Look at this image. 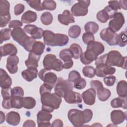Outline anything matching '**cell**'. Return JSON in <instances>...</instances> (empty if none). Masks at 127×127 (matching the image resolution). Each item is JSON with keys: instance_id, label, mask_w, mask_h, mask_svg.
<instances>
[{"instance_id": "ab89813d", "label": "cell", "mask_w": 127, "mask_h": 127, "mask_svg": "<svg viewBox=\"0 0 127 127\" xmlns=\"http://www.w3.org/2000/svg\"><path fill=\"white\" fill-rule=\"evenodd\" d=\"M117 45L121 47H124L127 45V32L122 31L118 34Z\"/></svg>"}, {"instance_id": "f35d334b", "label": "cell", "mask_w": 127, "mask_h": 127, "mask_svg": "<svg viewBox=\"0 0 127 127\" xmlns=\"http://www.w3.org/2000/svg\"><path fill=\"white\" fill-rule=\"evenodd\" d=\"M42 23L45 25L51 24L53 21V15L50 12H45L40 17Z\"/></svg>"}, {"instance_id": "44dd1931", "label": "cell", "mask_w": 127, "mask_h": 127, "mask_svg": "<svg viewBox=\"0 0 127 127\" xmlns=\"http://www.w3.org/2000/svg\"><path fill=\"white\" fill-rule=\"evenodd\" d=\"M58 21L62 24L68 25L69 23L75 22L72 14L68 10H64L62 14H60L58 16Z\"/></svg>"}, {"instance_id": "d6986e66", "label": "cell", "mask_w": 127, "mask_h": 127, "mask_svg": "<svg viewBox=\"0 0 127 127\" xmlns=\"http://www.w3.org/2000/svg\"><path fill=\"white\" fill-rule=\"evenodd\" d=\"M127 118L126 113L122 110H113L111 113V120L113 124L117 126L124 122Z\"/></svg>"}, {"instance_id": "11a10c76", "label": "cell", "mask_w": 127, "mask_h": 127, "mask_svg": "<svg viewBox=\"0 0 127 127\" xmlns=\"http://www.w3.org/2000/svg\"><path fill=\"white\" fill-rule=\"evenodd\" d=\"M25 6L21 3H18L14 6V12L16 15H19L21 14L24 10Z\"/></svg>"}, {"instance_id": "be15d7a7", "label": "cell", "mask_w": 127, "mask_h": 127, "mask_svg": "<svg viewBox=\"0 0 127 127\" xmlns=\"http://www.w3.org/2000/svg\"><path fill=\"white\" fill-rule=\"evenodd\" d=\"M35 126H36V125H35V122L33 121L30 120L26 121L23 125V127H35Z\"/></svg>"}, {"instance_id": "6125c7cd", "label": "cell", "mask_w": 127, "mask_h": 127, "mask_svg": "<svg viewBox=\"0 0 127 127\" xmlns=\"http://www.w3.org/2000/svg\"><path fill=\"white\" fill-rule=\"evenodd\" d=\"M51 127H63V123L62 120L60 119H56L54 120L51 124Z\"/></svg>"}, {"instance_id": "603a6c76", "label": "cell", "mask_w": 127, "mask_h": 127, "mask_svg": "<svg viewBox=\"0 0 127 127\" xmlns=\"http://www.w3.org/2000/svg\"><path fill=\"white\" fill-rule=\"evenodd\" d=\"M12 80L7 72L3 69H0V86L1 88H10Z\"/></svg>"}, {"instance_id": "e0dca14e", "label": "cell", "mask_w": 127, "mask_h": 127, "mask_svg": "<svg viewBox=\"0 0 127 127\" xmlns=\"http://www.w3.org/2000/svg\"><path fill=\"white\" fill-rule=\"evenodd\" d=\"M19 63V58L16 55H10L7 58L6 67L9 72L11 74H14L17 72V64Z\"/></svg>"}, {"instance_id": "f5cc1de1", "label": "cell", "mask_w": 127, "mask_h": 127, "mask_svg": "<svg viewBox=\"0 0 127 127\" xmlns=\"http://www.w3.org/2000/svg\"><path fill=\"white\" fill-rule=\"evenodd\" d=\"M52 89H53V87L51 86H50V85L47 83H44L40 87V95H42V94H44L45 93L51 92Z\"/></svg>"}, {"instance_id": "9a60e30c", "label": "cell", "mask_w": 127, "mask_h": 127, "mask_svg": "<svg viewBox=\"0 0 127 127\" xmlns=\"http://www.w3.org/2000/svg\"><path fill=\"white\" fill-rule=\"evenodd\" d=\"M11 36L15 41L22 47L29 37L21 27L14 28L11 32Z\"/></svg>"}, {"instance_id": "1f68e13d", "label": "cell", "mask_w": 127, "mask_h": 127, "mask_svg": "<svg viewBox=\"0 0 127 127\" xmlns=\"http://www.w3.org/2000/svg\"><path fill=\"white\" fill-rule=\"evenodd\" d=\"M35 100L31 97H25L22 98V107L27 109H31L36 105Z\"/></svg>"}, {"instance_id": "d6a6232c", "label": "cell", "mask_w": 127, "mask_h": 127, "mask_svg": "<svg viewBox=\"0 0 127 127\" xmlns=\"http://www.w3.org/2000/svg\"><path fill=\"white\" fill-rule=\"evenodd\" d=\"M45 48V44L40 41H36L34 44L31 52H32L37 55L41 56L43 54Z\"/></svg>"}, {"instance_id": "b9f144b4", "label": "cell", "mask_w": 127, "mask_h": 127, "mask_svg": "<svg viewBox=\"0 0 127 127\" xmlns=\"http://www.w3.org/2000/svg\"><path fill=\"white\" fill-rule=\"evenodd\" d=\"M22 98L21 97H13L11 99V107L16 109H21L22 108Z\"/></svg>"}, {"instance_id": "91938a15", "label": "cell", "mask_w": 127, "mask_h": 127, "mask_svg": "<svg viewBox=\"0 0 127 127\" xmlns=\"http://www.w3.org/2000/svg\"><path fill=\"white\" fill-rule=\"evenodd\" d=\"M11 97L3 99L2 102V106L3 108L5 109H9L12 108L11 105Z\"/></svg>"}, {"instance_id": "d4e9b609", "label": "cell", "mask_w": 127, "mask_h": 127, "mask_svg": "<svg viewBox=\"0 0 127 127\" xmlns=\"http://www.w3.org/2000/svg\"><path fill=\"white\" fill-rule=\"evenodd\" d=\"M7 123L12 126H17L20 122V116L18 113L14 111H10L6 116Z\"/></svg>"}, {"instance_id": "f1b7e54d", "label": "cell", "mask_w": 127, "mask_h": 127, "mask_svg": "<svg viewBox=\"0 0 127 127\" xmlns=\"http://www.w3.org/2000/svg\"><path fill=\"white\" fill-rule=\"evenodd\" d=\"M97 91V95L99 100L101 101H107L110 97L111 93L110 91L103 86L99 88Z\"/></svg>"}, {"instance_id": "7dc6e473", "label": "cell", "mask_w": 127, "mask_h": 127, "mask_svg": "<svg viewBox=\"0 0 127 127\" xmlns=\"http://www.w3.org/2000/svg\"><path fill=\"white\" fill-rule=\"evenodd\" d=\"M81 77L79 73L76 70H73L69 72L68 74V80L71 82H75Z\"/></svg>"}, {"instance_id": "7c38bea8", "label": "cell", "mask_w": 127, "mask_h": 127, "mask_svg": "<svg viewBox=\"0 0 127 127\" xmlns=\"http://www.w3.org/2000/svg\"><path fill=\"white\" fill-rule=\"evenodd\" d=\"M52 118V115L50 113L42 109L37 115L38 126L39 127H51L50 121Z\"/></svg>"}, {"instance_id": "03108f58", "label": "cell", "mask_w": 127, "mask_h": 127, "mask_svg": "<svg viewBox=\"0 0 127 127\" xmlns=\"http://www.w3.org/2000/svg\"><path fill=\"white\" fill-rule=\"evenodd\" d=\"M121 7L123 8L125 10H126L127 9V0H120L119 1Z\"/></svg>"}, {"instance_id": "7402d4cb", "label": "cell", "mask_w": 127, "mask_h": 127, "mask_svg": "<svg viewBox=\"0 0 127 127\" xmlns=\"http://www.w3.org/2000/svg\"><path fill=\"white\" fill-rule=\"evenodd\" d=\"M1 58L7 55H16L17 49L16 47L11 43H7L1 46L0 48Z\"/></svg>"}, {"instance_id": "74e56055", "label": "cell", "mask_w": 127, "mask_h": 127, "mask_svg": "<svg viewBox=\"0 0 127 127\" xmlns=\"http://www.w3.org/2000/svg\"><path fill=\"white\" fill-rule=\"evenodd\" d=\"M12 30L10 28L2 29L0 31V44H2L3 41H7L10 39L11 36Z\"/></svg>"}, {"instance_id": "6f0895ef", "label": "cell", "mask_w": 127, "mask_h": 127, "mask_svg": "<svg viewBox=\"0 0 127 127\" xmlns=\"http://www.w3.org/2000/svg\"><path fill=\"white\" fill-rule=\"evenodd\" d=\"M11 89L10 88V87L8 88H1V93L3 99H6L11 97Z\"/></svg>"}, {"instance_id": "4dcf8cb0", "label": "cell", "mask_w": 127, "mask_h": 127, "mask_svg": "<svg viewBox=\"0 0 127 127\" xmlns=\"http://www.w3.org/2000/svg\"><path fill=\"white\" fill-rule=\"evenodd\" d=\"M69 50L71 53L72 58L75 59H79L83 53L81 47L76 43L72 44L69 47Z\"/></svg>"}, {"instance_id": "83f0119b", "label": "cell", "mask_w": 127, "mask_h": 127, "mask_svg": "<svg viewBox=\"0 0 127 127\" xmlns=\"http://www.w3.org/2000/svg\"><path fill=\"white\" fill-rule=\"evenodd\" d=\"M111 105L112 108H117L122 107L127 109V100L126 97H119L113 99L111 102Z\"/></svg>"}, {"instance_id": "ba28073f", "label": "cell", "mask_w": 127, "mask_h": 127, "mask_svg": "<svg viewBox=\"0 0 127 127\" xmlns=\"http://www.w3.org/2000/svg\"><path fill=\"white\" fill-rule=\"evenodd\" d=\"M73 85L68 80H64L62 77H59L55 87V92L61 97H64L65 93L68 90H72Z\"/></svg>"}, {"instance_id": "680465c9", "label": "cell", "mask_w": 127, "mask_h": 127, "mask_svg": "<svg viewBox=\"0 0 127 127\" xmlns=\"http://www.w3.org/2000/svg\"><path fill=\"white\" fill-rule=\"evenodd\" d=\"M22 26V22L17 20H14L10 21L8 24V27L10 28H15L17 27H21Z\"/></svg>"}, {"instance_id": "5bb4252c", "label": "cell", "mask_w": 127, "mask_h": 127, "mask_svg": "<svg viewBox=\"0 0 127 127\" xmlns=\"http://www.w3.org/2000/svg\"><path fill=\"white\" fill-rule=\"evenodd\" d=\"M96 66L95 75L98 77H105L107 75H112L116 72L115 67L109 66L106 64H101Z\"/></svg>"}, {"instance_id": "4316f807", "label": "cell", "mask_w": 127, "mask_h": 127, "mask_svg": "<svg viewBox=\"0 0 127 127\" xmlns=\"http://www.w3.org/2000/svg\"><path fill=\"white\" fill-rule=\"evenodd\" d=\"M37 18V15L35 12L31 10H28L22 14L21 20L22 23L30 24L35 22Z\"/></svg>"}, {"instance_id": "c3c4849f", "label": "cell", "mask_w": 127, "mask_h": 127, "mask_svg": "<svg viewBox=\"0 0 127 127\" xmlns=\"http://www.w3.org/2000/svg\"><path fill=\"white\" fill-rule=\"evenodd\" d=\"M86 85V82L85 79L83 78H80L76 81L74 82V87L77 89L81 90L85 87Z\"/></svg>"}, {"instance_id": "5b68a950", "label": "cell", "mask_w": 127, "mask_h": 127, "mask_svg": "<svg viewBox=\"0 0 127 127\" xmlns=\"http://www.w3.org/2000/svg\"><path fill=\"white\" fill-rule=\"evenodd\" d=\"M126 63L127 57H123L118 51L112 50L107 54L106 64L109 66H117L126 69Z\"/></svg>"}, {"instance_id": "3957f363", "label": "cell", "mask_w": 127, "mask_h": 127, "mask_svg": "<svg viewBox=\"0 0 127 127\" xmlns=\"http://www.w3.org/2000/svg\"><path fill=\"white\" fill-rule=\"evenodd\" d=\"M41 101L42 104V109L51 113L60 107L62 98L56 93L48 92L41 95Z\"/></svg>"}, {"instance_id": "8992f818", "label": "cell", "mask_w": 127, "mask_h": 127, "mask_svg": "<svg viewBox=\"0 0 127 127\" xmlns=\"http://www.w3.org/2000/svg\"><path fill=\"white\" fill-rule=\"evenodd\" d=\"M45 68L53 69L57 71H60L63 69V63L61 60L57 59L55 55L53 54L46 55L43 61Z\"/></svg>"}, {"instance_id": "d590c367", "label": "cell", "mask_w": 127, "mask_h": 127, "mask_svg": "<svg viewBox=\"0 0 127 127\" xmlns=\"http://www.w3.org/2000/svg\"><path fill=\"white\" fill-rule=\"evenodd\" d=\"M59 56L64 63L72 61V56L69 49H64L62 50L59 54Z\"/></svg>"}, {"instance_id": "8d00e7d4", "label": "cell", "mask_w": 127, "mask_h": 127, "mask_svg": "<svg viewBox=\"0 0 127 127\" xmlns=\"http://www.w3.org/2000/svg\"><path fill=\"white\" fill-rule=\"evenodd\" d=\"M81 33V28L77 25L71 26L68 30V36L73 39L77 38Z\"/></svg>"}, {"instance_id": "f907efd6", "label": "cell", "mask_w": 127, "mask_h": 127, "mask_svg": "<svg viewBox=\"0 0 127 127\" xmlns=\"http://www.w3.org/2000/svg\"><path fill=\"white\" fill-rule=\"evenodd\" d=\"M116 80V78L114 75H110L105 76L104 78V82L105 84L108 86H113Z\"/></svg>"}, {"instance_id": "2e32d148", "label": "cell", "mask_w": 127, "mask_h": 127, "mask_svg": "<svg viewBox=\"0 0 127 127\" xmlns=\"http://www.w3.org/2000/svg\"><path fill=\"white\" fill-rule=\"evenodd\" d=\"M23 30L25 33L30 34L31 37L35 39H41L43 36L44 30L34 25H26L24 27Z\"/></svg>"}, {"instance_id": "f546056e", "label": "cell", "mask_w": 127, "mask_h": 127, "mask_svg": "<svg viewBox=\"0 0 127 127\" xmlns=\"http://www.w3.org/2000/svg\"><path fill=\"white\" fill-rule=\"evenodd\" d=\"M127 82L125 80L119 81L117 85V92L121 97H127Z\"/></svg>"}, {"instance_id": "836d02e7", "label": "cell", "mask_w": 127, "mask_h": 127, "mask_svg": "<svg viewBox=\"0 0 127 127\" xmlns=\"http://www.w3.org/2000/svg\"><path fill=\"white\" fill-rule=\"evenodd\" d=\"M84 29L86 32L94 34L98 31L99 29V26L98 24L95 22L89 21L85 24Z\"/></svg>"}, {"instance_id": "ee69618b", "label": "cell", "mask_w": 127, "mask_h": 127, "mask_svg": "<svg viewBox=\"0 0 127 127\" xmlns=\"http://www.w3.org/2000/svg\"><path fill=\"white\" fill-rule=\"evenodd\" d=\"M42 6L44 9L54 10L56 8V3L53 0H45L42 2Z\"/></svg>"}, {"instance_id": "f6af8a7d", "label": "cell", "mask_w": 127, "mask_h": 127, "mask_svg": "<svg viewBox=\"0 0 127 127\" xmlns=\"http://www.w3.org/2000/svg\"><path fill=\"white\" fill-rule=\"evenodd\" d=\"M35 42H36V39L33 38L31 37H29V38L23 46V47L25 50L30 53L31 52L33 45Z\"/></svg>"}, {"instance_id": "003e7915", "label": "cell", "mask_w": 127, "mask_h": 127, "mask_svg": "<svg viewBox=\"0 0 127 127\" xmlns=\"http://www.w3.org/2000/svg\"><path fill=\"white\" fill-rule=\"evenodd\" d=\"M4 119H5L4 114L2 111H0V124H2L3 122H4Z\"/></svg>"}, {"instance_id": "bcb514c9", "label": "cell", "mask_w": 127, "mask_h": 127, "mask_svg": "<svg viewBox=\"0 0 127 127\" xmlns=\"http://www.w3.org/2000/svg\"><path fill=\"white\" fill-rule=\"evenodd\" d=\"M24 95V91L23 89L19 86H16L11 89V96L13 97H23Z\"/></svg>"}, {"instance_id": "816d5d0a", "label": "cell", "mask_w": 127, "mask_h": 127, "mask_svg": "<svg viewBox=\"0 0 127 127\" xmlns=\"http://www.w3.org/2000/svg\"><path fill=\"white\" fill-rule=\"evenodd\" d=\"M11 18L10 14H9L6 15L0 16V27H4L6 26L7 24L9 22Z\"/></svg>"}, {"instance_id": "e575fe53", "label": "cell", "mask_w": 127, "mask_h": 127, "mask_svg": "<svg viewBox=\"0 0 127 127\" xmlns=\"http://www.w3.org/2000/svg\"><path fill=\"white\" fill-rule=\"evenodd\" d=\"M9 2L6 0H0V16L8 15L9 13Z\"/></svg>"}, {"instance_id": "30bf717a", "label": "cell", "mask_w": 127, "mask_h": 127, "mask_svg": "<svg viewBox=\"0 0 127 127\" xmlns=\"http://www.w3.org/2000/svg\"><path fill=\"white\" fill-rule=\"evenodd\" d=\"M101 38L107 43L110 46H115L117 45L118 34L113 31L109 27L103 29L100 33Z\"/></svg>"}, {"instance_id": "52a82bcc", "label": "cell", "mask_w": 127, "mask_h": 127, "mask_svg": "<svg viewBox=\"0 0 127 127\" xmlns=\"http://www.w3.org/2000/svg\"><path fill=\"white\" fill-rule=\"evenodd\" d=\"M90 3V0H79L71 8L72 15L75 16H83L88 13V7Z\"/></svg>"}, {"instance_id": "484cf974", "label": "cell", "mask_w": 127, "mask_h": 127, "mask_svg": "<svg viewBox=\"0 0 127 127\" xmlns=\"http://www.w3.org/2000/svg\"><path fill=\"white\" fill-rule=\"evenodd\" d=\"M41 56L37 55L32 52H30L28 59L25 61V64L27 67H35L38 66V62Z\"/></svg>"}, {"instance_id": "94428289", "label": "cell", "mask_w": 127, "mask_h": 127, "mask_svg": "<svg viewBox=\"0 0 127 127\" xmlns=\"http://www.w3.org/2000/svg\"><path fill=\"white\" fill-rule=\"evenodd\" d=\"M107 55V54L103 55L99 57V58H97V59L95 60V64L96 65H97L101 64H106Z\"/></svg>"}, {"instance_id": "4fadbf2b", "label": "cell", "mask_w": 127, "mask_h": 127, "mask_svg": "<svg viewBox=\"0 0 127 127\" xmlns=\"http://www.w3.org/2000/svg\"><path fill=\"white\" fill-rule=\"evenodd\" d=\"M117 12L118 11L114 10L108 5L103 9L98 12L96 15V17L98 20L100 22L106 23L109 19H112Z\"/></svg>"}, {"instance_id": "6da1fadb", "label": "cell", "mask_w": 127, "mask_h": 127, "mask_svg": "<svg viewBox=\"0 0 127 127\" xmlns=\"http://www.w3.org/2000/svg\"><path fill=\"white\" fill-rule=\"evenodd\" d=\"M105 50L104 45L98 41H92L87 44L86 50L82 54L80 59L84 64H89L96 60L98 56Z\"/></svg>"}, {"instance_id": "9f6ffc18", "label": "cell", "mask_w": 127, "mask_h": 127, "mask_svg": "<svg viewBox=\"0 0 127 127\" xmlns=\"http://www.w3.org/2000/svg\"><path fill=\"white\" fill-rule=\"evenodd\" d=\"M90 84L91 88H93L95 91L103 86L102 82L100 81L97 80H91L90 82Z\"/></svg>"}, {"instance_id": "7bdbcfd3", "label": "cell", "mask_w": 127, "mask_h": 127, "mask_svg": "<svg viewBox=\"0 0 127 127\" xmlns=\"http://www.w3.org/2000/svg\"><path fill=\"white\" fill-rule=\"evenodd\" d=\"M27 2L30 6L37 11H41L44 10V8L41 3V1L40 0H27Z\"/></svg>"}, {"instance_id": "db71d44e", "label": "cell", "mask_w": 127, "mask_h": 127, "mask_svg": "<svg viewBox=\"0 0 127 127\" xmlns=\"http://www.w3.org/2000/svg\"><path fill=\"white\" fill-rule=\"evenodd\" d=\"M109 6L114 10L118 11V10L121 9V7L119 1L118 0H110L108 2Z\"/></svg>"}, {"instance_id": "9c48e42d", "label": "cell", "mask_w": 127, "mask_h": 127, "mask_svg": "<svg viewBox=\"0 0 127 127\" xmlns=\"http://www.w3.org/2000/svg\"><path fill=\"white\" fill-rule=\"evenodd\" d=\"M39 77L45 83H47L53 88L58 80L56 74L50 71V69L44 68L41 69L38 73Z\"/></svg>"}, {"instance_id": "cb8c5ba5", "label": "cell", "mask_w": 127, "mask_h": 127, "mask_svg": "<svg viewBox=\"0 0 127 127\" xmlns=\"http://www.w3.org/2000/svg\"><path fill=\"white\" fill-rule=\"evenodd\" d=\"M38 74V70L35 67H27L21 72L22 77L27 81L30 82L36 78Z\"/></svg>"}, {"instance_id": "8fae6325", "label": "cell", "mask_w": 127, "mask_h": 127, "mask_svg": "<svg viewBox=\"0 0 127 127\" xmlns=\"http://www.w3.org/2000/svg\"><path fill=\"white\" fill-rule=\"evenodd\" d=\"M124 15L120 12H117L109 23V28L113 31H118L125 23Z\"/></svg>"}, {"instance_id": "681fc988", "label": "cell", "mask_w": 127, "mask_h": 127, "mask_svg": "<svg viewBox=\"0 0 127 127\" xmlns=\"http://www.w3.org/2000/svg\"><path fill=\"white\" fill-rule=\"evenodd\" d=\"M82 39L83 42L86 45H87L91 42L94 41L95 40L93 34L88 32H85L83 33V34L82 35Z\"/></svg>"}, {"instance_id": "277c9868", "label": "cell", "mask_w": 127, "mask_h": 127, "mask_svg": "<svg viewBox=\"0 0 127 127\" xmlns=\"http://www.w3.org/2000/svg\"><path fill=\"white\" fill-rule=\"evenodd\" d=\"M43 40L44 44L50 46H65L69 42L68 36L64 34L54 33L50 30H45L43 33Z\"/></svg>"}, {"instance_id": "e7e4bbea", "label": "cell", "mask_w": 127, "mask_h": 127, "mask_svg": "<svg viewBox=\"0 0 127 127\" xmlns=\"http://www.w3.org/2000/svg\"><path fill=\"white\" fill-rule=\"evenodd\" d=\"M73 64V62L72 60L68 62L64 63V64H63V68L69 69L72 66Z\"/></svg>"}, {"instance_id": "60d3db41", "label": "cell", "mask_w": 127, "mask_h": 127, "mask_svg": "<svg viewBox=\"0 0 127 127\" xmlns=\"http://www.w3.org/2000/svg\"><path fill=\"white\" fill-rule=\"evenodd\" d=\"M83 75L88 78H92L95 75V69L92 66H85L82 69Z\"/></svg>"}, {"instance_id": "ac0fdd59", "label": "cell", "mask_w": 127, "mask_h": 127, "mask_svg": "<svg viewBox=\"0 0 127 127\" xmlns=\"http://www.w3.org/2000/svg\"><path fill=\"white\" fill-rule=\"evenodd\" d=\"M65 101L69 104H77L82 102V96L77 93L72 91V90H68L67 91L64 96Z\"/></svg>"}, {"instance_id": "7a4b0ae2", "label": "cell", "mask_w": 127, "mask_h": 127, "mask_svg": "<svg viewBox=\"0 0 127 127\" xmlns=\"http://www.w3.org/2000/svg\"><path fill=\"white\" fill-rule=\"evenodd\" d=\"M68 120L74 127H82L89 123L93 117L92 111L89 109L83 111L75 109L69 110L67 114Z\"/></svg>"}, {"instance_id": "ffe728a7", "label": "cell", "mask_w": 127, "mask_h": 127, "mask_svg": "<svg viewBox=\"0 0 127 127\" xmlns=\"http://www.w3.org/2000/svg\"><path fill=\"white\" fill-rule=\"evenodd\" d=\"M81 96L85 104L92 105L95 102L96 91L92 88H89L83 92Z\"/></svg>"}]
</instances>
